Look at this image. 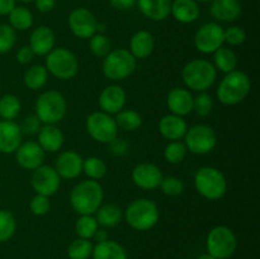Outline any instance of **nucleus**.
Here are the masks:
<instances>
[{"instance_id":"nucleus-19","label":"nucleus","mask_w":260,"mask_h":259,"mask_svg":"<svg viewBox=\"0 0 260 259\" xmlns=\"http://www.w3.org/2000/svg\"><path fill=\"white\" fill-rule=\"evenodd\" d=\"M159 134L168 141H179L184 139L188 130V123L184 117L177 114H165L157 123Z\"/></svg>"},{"instance_id":"nucleus-33","label":"nucleus","mask_w":260,"mask_h":259,"mask_svg":"<svg viewBox=\"0 0 260 259\" xmlns=\"http://www.w3.org/2000/svg\"><path fill=\"white\" fill-rule=\"evenodd\" d=\"M22 112L20 99L14 94H4L0 96V118L3 121H14Z\"/></svg>"},{"instance_id":"nucleus-9","label":"nucleus","mask_w":260,"mask_h":259,"mask_svg":"<svg viewBox=\"0 0 260 259\" xmlns=\"http://www.w3.org/2000/svg\"><path fill=\"white\" fill-rule=\"evenodd\" d=\"M207 253L216 259H228L238 248V239L230 228L223 225L211 229L206 239Z\"/></svg>"},{"instance_id":"nucleus-49","label":"nucleus","mask_w":260,"mask_h":259,"mask_svg":"<svg viewBox=\"0 0 260 259\" xmlns=\"http://www.w3.org/2000/svg\"><path fill=\"white\" fill-rule=\"evenodd\" d=\"M109 3L117 10H128L136 5L137 0H109Z\"/></svg>"},{"instance_id":"nucleus-54","label":"nucleus","mask_w":260,"mask_h":259,"mask_svg":"<svg viewBox=\"0 0 260 259\" xmlns=\"http://www.w3.org/2000/svg\"><path fill=\"white\" fill-rule=\"evenodd\" d=\"M197 3H208V2H212V0H196Z\"/></svg>"},{"instance_id":"nucleus-43","label":"nucleus","mask_w":260,"mask_h":259,"mask_svg":"<svg viewBox=\"0 0 260 259\" xmlns=\"http://www.w3.org/2000/svg\"><path fill=\"white\" fill-rule=\"evenodd\" d=\"M17 42V33L9 24H0V55L8 53Z\"/></svg>"},{"instance_id":"nucleus-14","label":"nucleus","mask_w":260,"mask_h":259,"mask_svg":"<svg viewBox=\"0 0 260 259\" xmlns=\"http://www.w3.org/2000/svg\"><path fill=\"white\" fill-rule=\"evenodd\" d=\"M98 20L95 15L86 8H76L71 10L68 18V24L71 33L80 40H89L96 33Z\"/></svg>"},{"instance_id":"nucleus-37","label":"nucleus","mask_w":260,"mask_h":259,"mask_svg":"<svg viewBox=\"0 0 260 259\" xmlns=\"http://www.w3.org/2000/svg\"><path fill=\"white\" fill-rule=\"evenodd\" d=\"M93 243L88 239H75L68 246V256L70 259H89L93 253Z\"/></svg>"},{"instance_id":"nucleus-34","label":"nucleus","mask_w":260,"mask_h":259,"mask_svg":"<svg viewBox=\"0 0 260 259\" xmlns=\"http://www.w3.org/2000/svg\"><path fill=\"white\" fill-rule=\"evenodd\" d=\"M116 123L118 128L123 130V131L132 132L136 131L141 127L142 124V117L135 109H126L123 108L116 114Z\"/></svg>"},{"instance_id":"nucleus-4","label":"nucleus","mask_w":260,"mask_h":259,"mask_svg":"<svg viewBox=\"0 0 260 259\" xmlns=\"http://www.w3.org/2000/svg\"><path fill=\"white\" fill-rule=\"evenodd\" d=\"M123 218L134 230L149 231L159 222L160 211L154 201L149 198H137L128 203L123 211Z\"/></svg>"},{"instance_id":"nucleus-1","label":"nucleus","mask_w":260,"mask_h":259,"mask_svg":"<svg viewBox=\"0 0 260 259\" xmlns=\"http://www.w3.org/2000/svg\"><path fill=\"white\" fill-rule=\"evenodd\" d=\"M104 189L98 180L85 179L74 185L69 201L78 215H94L103 205Z\"/></svg>"},{"instance_id":"nucleus-35","label":"nucleus","mask_w":260,"mask_h":259,"mask_svg":"<svg viewBox=\"0 0 260 259\" xmlns=\"http://www.w3.org/2000/svg\"><path fill=\"white\" fill-rule=\"evenodd\" d=\"M83 173L91 180H101L108 173V167L102 157L88 156L83 161Z\"/></svg>"},{"instance_id":"nucleus-52","label":"nucleus","mask_w":260,"mask_h":259,"mask_svg":"<svg viewBox=\"0 0 260 259\" xmlns=\"http://www.w3.org/2000/svg\"><path fill=\"white\" fill-rule=\"evenodd\" d=\"M94 238L96 239V241H98V243H101V241L108 240V235H107V233L104 230H101V229H98V231L95 233Z\"/></svg>"},{"instance_id":"nucleus-2","label":"nucleus","mask_w":260,"mask_h":259,"mask_svg":"<svg viewBox=\"0 0 260 259\" xmlns=\"http://www.w3.org/2000/svg\"><path fill=\"white\" fill-rule=\"evenodd\" d=\"M251 90V80L244 71L234 70L225 74L216 89V96L223 106H236L248 98Z\"/></svg>"},{"instance_id":"nucleus-53","label":"nucleus","mask_w":260,"mask_h":259,"mask_svg":"<svg viewBox=\"0 0 260 259\" xmlns=\"http://www.w3.org/2000/svg\"><path fill=\"white\" fill-rule=\"evenodd\" d=\"M197 259H216V258H213L212 255H210V254H208V253H206V254H202V255H201V256H198Z\"/></svg>"},{"instance_id":"nucleus-28","label":"nucleus","mask_w":260,"mask_h":259,"mask_svg":"<svg viewBox=\"0 0 260 259\" xmlns=\"http://www.w3.org/2000/svg\"><path fill=\"white\" fill-rule=\"evenodd\" d=\"M94 216H95L98 225L102 228H116L123 220V210L116 203H106L96 210Z\"/></svg>"},{"instance_id":"nucleus-29","label":"nucleus","mask_w":260,"mask_h":259,"mask_svg":"<svg viewBox=\"0 0 260 259\" xmlns=\"http://www.w3.org/2000/svg\"><path fill=\"white\" fill-rule=\"evenodd\" d=\"M93 259H128L127 251L121 244L113 240H106L96 243L93 246Z\"/></svg>"},{"instance_id":"nucleus-48","label":"nucleus","mask_w":260,"mask_h":259,"mask_svg":"<svg viewBox=\"0 0 260 259\" xmlns=\"http://www.w3.org/2000/svg\"><path fill=\"white\" fill-rule=\"evenodd\" d=\"M108 145H111V151L114 155H123L126 154L127 150H128V145L126 144V141H123L122 139H114L113 141L109 142Z\"/></svg>"},{"instance_id":"nucleus-10","label":"nucleus","mask_w":260,"mask_h":259,"mask_svg":"<svg viewBox=\"0 0 260 259\" xmlns=\"http://www.w3.org/2000/svg\"><path fill=\"white\" fill-rule=\"evenodd\" d=\"M85 128L89 136L99 144H109L118 136V126L112 114L102 111L93 112L86 117Z\"/></svg>"},{"instance_id":"nucleus-8","label":"nucleus","mask_w":260,"mask_h":259,"mask_svg":"<svg viewBox=\"0 0 260 259\" xmlns=\"http://www.w3.org/2000/svg\"><path fill=\"white\" fill-rule=\"evenodd\" d=\"M45 68L48 74L58 80H71L79 73V60L73 51L55 47L46 55Z\"/></svg>"},{"instance_id":"nucleus-51","label":"nucleus","mask_w":260,"mask_h":259,"mask_svg":"<svg viewBox=\"0 0 260 259\" xmlns=\"http://www.w3.org/2000/svg\"><path fill=\"white\" fill-rule=\"evenodd\" d=\"M15 7V0H0V15H8Z\"/></svg>"},{"instance_id":"nucleus-32","label":"nucleus","mask_w":260,"mask_h":259,"mask_svg":"<svg viewBox=\"0 0 260 259\" xmlns=\"http://www.w3.org/2000/svg\"><path fill=\"white\" fill-rule=\"evenodd\" d=\"M8 17H9V25L15 32L29 29L35 22L32 12L25 7H17L15 5L12 12L8 14Z\"/></svg>"},{"instance_id":"nucleus-27","label":"nucleus","mask_w":260,"mask_h":259,"mask_svg":"<svg viewBox=\"0 0 260 259\" xmlns=\"http://www.w3.org/2000/svg\"><path fill=\"white\" fill-rule=\"evenodd\" d=\"M136 4L147 19L161 22L169 17L172 0H137Z\"/></svg>"},{"instance_id":"nucleus-42","label":"nucleus","mask_w":260,"mask_h":259,"mask_svg":"<svg viewBox=\"0 0 260 259\" xmlns=\"http://www.w3.org/2000/svg\"><path fill=\"white\" fill-rule=\"evenodd\" d=\"M213 109V99L207 91L198 93L193 96V112L198 117H207Z\"/></svg>"},{"instance_id":"nucleus-15","label":"nucleus","mask_w":260,"mask_h":259,"mask_svg":"<svg viewBox=\"0 0 260 259\" xmlns=\"http://www.w3.org/2000/svg\"><path fill=\"white\" fill-rule=\"evenodd\" d=\"M162 177L164 175L161 169L152 163H140L131 173L134 184L144 190H154L159 188Z\"/></svg>"},{"instance_id":"nucleus-25","label":"nucleus","mask_w":260,"mask_h":259,"mask_svg":"<svg viewBox=\"0 0 260 259\" xmlns=\"http://www.w3.org/2000/svg\"><path fill=\"white\" fill-rule=\"evenodd\" d=\"M155 50V38L149 30H137L129 40V52L136 60H145Z\"/></svg>"},{"instance_id":"nucleus-44","label":"nucleus","mask_w":260,"mask_h":259,"mask_svg":"<svg viewBox=\"0 0 260 259\" xmlns=\"http://www.w3.org/2000/svg\"><path fill=\"white\" fill-rule=\"evenodd\" d=\"M246 41V32L240 25H231L228 29H223V42L231 47L241 46Z\"/></svg>"},{"instance_id":"nucleus-5","label":"nucleus","mask_w":260,"mask_h":259,"mask_svg":"<svg viewBox=\"0 0 260 259\" xmlns=\"http://www.w3.org/2000/svg\"><path fill=\"white\" fill-rule=\"evenodd\" d=\"M193 184L201 197L207 201H218L228 192V180L223 173L215 167H201L193 177Z\"/></svg>"},{"instance_id":"nucleus-23","label":"nucleus","mask_w":260,"mask_h":259,"mask_svg":"<svg viewBox=\"0 0 260 259\" xmlns=\"http://www.w3.org/2000/svg\"><path fill=\"white\" fill-rule=\"evenodd\" d=\"M28 46L36 56H46L55 48V33L47 25H40L30 33Z\"/></svg>"},{"instance_id":"nucleus-40","label":"nucleus","mask_w":260,"mask_h":259,"mask_svg":"<svg viewBox=\"0 0 260 259\" xmlns=\"http://www.w3.org/2000/svg\"><path fill=\"white\" fill-rule=\"evenodd\" d=\"M89 50L95 57L104 58L112 50V43L104 33H95L89 38Z\"/></svg>"},{"instance_id":"nucleus-13","label":"nucleus","mask_w":260,"mask_h":259,"mask_svg":"<svg viewBox=\"0 0 260 259\" xmlns=\"http://www.w3.org/2000/svg\"><path fill=\"white\" fill-rule=\"evenodd\" d=\"M30 187L36 195H42L46 197L56 195L61 187V178L58 177L55 168L51 165H41L33 170L30 175Z\"/></svg>"},{"instance_id":"nucleus-47","label":"nucleus","mask_w":260,"mask_h":259,"mask_svg":"<svg viewBox=\"0 0 260 259\" xmlns=\"http://www.w3.org/2000/svg\"><path fill=\"white\" fill-rule=\"evenodd\" d=\"M35 56L36 55L33 53V51L30 50L29 46H22V47L17 51L15 58H17L18 63H20V65H28V63L32 62Z\"/></svg>"},{"instance_id":"nucleus-12","label":"nucleus","mask_w":260,"mask_h":259,"mask_svg":"<svg viewBox=\"0 0 260 259\" xmlns=\"http://www.w3.org/2000/svg\"><path fill=\"white\" fill-rule=\"evenodd\" d=\"M194 47L203 55H210L223 46V28L218 23H205L196 32Z\"/></svg>"},{"instance_id":"nucleus-31","label":"nucleus","mask_w":260,"mask_h":259,"mask_svg":"<svg viewBox=\"0 0 260 259\" xmlns=\"http://www.w3.org/2000/svg\"><path fill=\"white\" fill-rule=\"evenodd\" d=\"M48 73L45 65H32L23 74V83L29 90H41L47 84Z\"/></svg>"},{"instance_id":"nucleus-38","label":"nucleus","mask_w":260,"mask_h":259,"mask_svg":"<svg viewBox=\"0 0 260 259\" xmlns=\"http://www.w3.org/2000/svg\"><path fill=\"white\" fill-rule=\"evenodd\" d=\"M188 150L182 140L179 141H169L164 149V159L169 164H180L185 160Z\"/></svg>"},{"instance_id":"nucleus-39","label":"nucleus","mask_w":260,"mask_h":259,"mask_svg":"<svg viewBox=\"0 0 260 259\" xmlns=\"http://www.w3.org/2000/svg\"><path fill=\"white\" fill-rule=\"evenodd\" d=\"M17 231V220L8 210H0V243L10 240Z\"/></svg>"},{"instance_id":"nucleus-21","label":"nucleus","mask_w":260,"mask_h":259,"mask_svg":"<svg viewBox=\"0 0 260 259\" xmlns=\"http://www.w3.org/2000/svg\"><path fill=\"white\" fill-rule=\"evenodd\" d=\"M167 106L172 114L188 116L193 112V94L187 88H173L168 93Z\"/></svg>"},{"instance_id":"nucleus-55","label":"nucleus","mask_w":260,"mask_h":259,"mask_svg":"<svg viewBox=\"0 0 260 259\" xmlns=\"http://www.w3.org/2000/svg\"><path fill=\"white\" fill-rule=\"evenodd\" d=\"M22 3H30V2H35V0H20Z\"/></svg>"},{"instance_id":"nucleus-11","label":"nucleus","mask_w":260,"mask_h":259,"mask_svg":"<svg viewBox=\"0 0 260 259\" xmlns=\"http://www.w3.org/2000/svg\"><path fill=\"white\" fill-rule=\"evenodd\" d=\"M184 145L188 152L194 155H207L217 145V135L215 130L205 123L188 127L184 136Z\"/></svg>"},{"instance_id":"nucleus-45","label":"nucleus","mask_w":260,"mask_h":259,"mask_svg":"<svg viewBox=\"0 0 260 259\" xmlns=\"http://www.w3.org/2000/svg\"><path fill=\"white\" fill-rule=\"evenodd\" d=\"M50 197L42 195H35L29 201V211L35 216H45L50 212Z\"/></svg>"},{"instance_id":"nucleus-41","label":"nucleus","mask_w":260,"mask_h":259,"mask_svg":"<svg viewBox=\"0 0 260 259\" xmlns=\"http://www.w3.org/2000/svg\"><path fill=\"white\" fill-rule=\"evenodd\" d=\"M159 188L165 196L178 197V196L183 195V192L185 190V184L180 178L175 177V175H168V177H162Z\"/></svg>"},{"instance_id":"nucleus-30","label":"nucleus","mask_w":260,"mask_h":259,"mask_svg":"<svg viewBox=\"0 0 260 259\" xmlns=\"http://www.w3.org/2000/svg\"><path fill=\"white\" fill-rule=\"evenodd\" d=\"M238 56L235 51L230 47L221 46L218 50L213 52V66L217 71L229 74L234 70H238Z\"/></svg>"},{"instance_id":"nucleus-26","label":"nucleus","mask_w":260,"mask_h":259,"mask_svg":"<svg viewBox=\"0 0 260 259\" xmlns=\"http://www.w3.org/2000/svg\"><path fill=\"white\" fill-rule=\"evenodd\" d=\"M170 14L177 22L189 24L200 18L201 8L196 0H174L172 2Z\"/></svg>"},{"instance_id":"nucleus-18","label":"nucleus","mask_w":260,"mask_h":259,"mask_svg":"<svg viewBox=\"0 0 260 259\" xmlns=\"http://www.w3.org/2000/svg\"><path fill=\"white\" fill-rule=\"evenodd\" d=\"M127 102L126 90L119 84L107 85L101 91L98 98L99 108L102 112L108 114H117L124 108Z\"/></svg>"},{"instance_id":"nucleus-50","label":"nucleus","mask_w":260,"mask_h":259,"mask_svg":"<svg viewBox=\"0 0 260 259\" xmlns=\"http://www.w3.org/2000/svg\"><path fill=\"white\" fill-rule=\"evenodd\" d=\"M35 5L38 12L50 13L55 8L56 0H35Z\"/></svg>"},{"instance_id":"nucleus-22","label":"nucleus","mask_w":260,"mask_h":259,"mask_svg":"<svg viewBox=\"0 0 260 259\" xmlns=\"http://www.w3.org/2000/svg\"><path fill=\"white\" fill-rule=\"evenodd\" d=\"M37 142L46 154H53L62 149L65 136L57 124H42L37 134Z\"/></svg>"},{"instance_id":"nucleus-17","label":"nucleus","mask_w":260,"mask_h":259,"mask_svg":"<svg viewBox=\"0 0 260 259\" xmlns=\"http://www.w3.org/2000/svg\"><path fill=\"white\" fill-rule=\"evenodd\" d=\"M84 157L74 150H66L58 154L55 161V170L61 179L73 180L83 174Z\"/></svg>"},{"instance_id":"nucleus-36","label":"nucleus","mask_w":260,"mask_h":259,"mask_svg":"<svg viewBox=\"0 0 260 259\" xmlns=\"http://www.w3.org/2000/svg\"><path fill=\"white\" fill-rule=\"evenodd\" d=\"M99 225L94 215H79V218L75 222V233L80 239L94 238L95 233L98 231Z\"/></svg>"},{"instance_id":"nucleus-16","label":"nucleus","mask_w":260,"mask_h":259,"mask_svg":"<svg viewBox=\"0 0 260 259\" xmlns=\"http://www.w3.org/2000/svg\"><path fill=\"white\" fill-rule=\"evenodd\" d=\"M15 154V161L22 169L36 170L43 165L46 159V152L38 145L37 141H25L20 144Z\"/></svg>"},{"instance_id":"nucleus-46","label":"nucleus","mask_w":260,"mask_h":259,"mask_svg":"<svg viewBox=\"0 0 260 259\" xmlns=\"http://www.w3.org/2000/svg\"><path fill=\"white\" fill-rule=\"evenodd\" d=\"M19 127L23 135L33 136V135L38 134V131H40L41 127H42V123H41V121L37 118L36 114H28V116H25L24 118H23Z\"/></svg>"},{"instance_id":"nucleus-24","label":"nucleus","mask_w":260,"mask_h":259,"mask_svg":"<svg viewBox=\"0 0 260 259\" xmlns=\"http://www.w3.org/2000/svg\"><path fill=\"white\" fill-rule=\"evenodd\" d=\"M211 15L218 22H235L243 12L240 0H212L210 8Z\"/></svg>"},{"instance_id":"nucleus-6","label":"nucleus","mask_w":260,"mask_h":259,"mask_svg":"<svg viewBox=\"0 0 260 259\" xmlns=\"http://www.w3.org/2000/svg\"><path fill=\"white\" fill-rule=\"evenodd\" d=\"M68 102L62 93L46 90L38 95L35 103V114L42 124H57L65 118Z\"/></svg>"},{"instance_id":"nucleus-7","label":"nucleus","mask_w":260,"mask_h":259,"mask_svg":"<svg viewBox=\"0 0 260 259\" xmlns=\"http://www.w3.org/2000/svg\"><path fill=\"white\" fill-rule=\"evenodd\" d=\"M137 68V60L127 48H116L103 58L102 71L107 79L112 81H122L128 79Z\"/></svg>"},{"instance_id":"nucleus-20","label":"nucleus","mask_w":260,"mask_h":259,"mask_svg":"<svg viewBox=\"0 0 260 259\" xmlns=\"http://www.w3.org/2000/svg\"><path fill=\"white\" fill-rule=\"evenodd\" d=\"M23 134L19 123L14 121H0V152L2 154H14L20 146Z\"/></svg>"},{"instance_id":"nucleus-3","label":"nucleus","mask_w":260,"mask_h":259,"mask_svg":"<svg viewBox=\"0 0 260 259\" xmlns=\"http://www.w3.org/2000/svg\"><path fill=\"white\" fill-rule=\"evenodd\" d=\"M182 79L188 90L207 91L217 79V70L206 58H193L182 69Z\"/></svg>"}]
</instances>
